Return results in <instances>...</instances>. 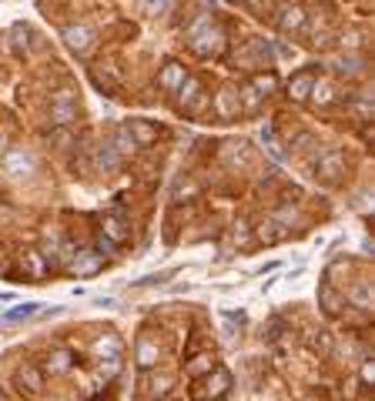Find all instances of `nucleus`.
Wrapping results in <instances>:
<instances>
[{
	"mask_svg": "<svg viewBox=\"0 0 375 401\" xmlns=\"http://www.w3.org/2000/svg\"><path fill=\"white\" fill-rule=\"evenodd\" d=\"M71 364H74V354L67 348H57V351H51V358L40 364V371L44 375H51V378H57V375H67L71 371Z\"/></svg>",
	"mask_w": 375,
	"mask_h": 401,
	"instance_id": "18",
	"label": "nucleus"
},
{
	"mask_svg": "<svg viewBox=\"0 0 375 401\" xmlns=\"http://www.w3.org/2000/svg\"><path fill=\"white\" fill-rule=\"evenodd\" d=\"M37 308L40 304H34V301H27V304H17L13 311L0 314V325H17V321H30V318H37Z\"/></svg>",
	"mask_w": 375,
	"mask_h": 401,
	"instance_id": "27",
	"label": "nucleus"
},
{
	"mask_svg": "<svg viewBox=\"0 0 375 401\" xmlns=\"http://www.w3.org/2000/svg\"><path fill=\"white\" fill-rule=\"evenodd\" d=\"M117 167H121V154H117V150L111 148V140H107V144L97 148V171H101V174H114Z\"/></svg>",
	"mask_w": 375,
	"mask_h": 401,
	"instance_id": "25",
	"label": "nucleus"
},
{
	"mask_svg": "<svg viewBox=\"0 0 375 401\" xmlns=\"http://www.w3.org/2000/svg\"><path fill=\"white\" fill-rule=\"evenodd\" d=\"M311 84H315V74H311V71H298V74L288 80V97L295 100V104H305L311 94Z\"/></svg>",
	"mask_w": 375,
	"mask_h": 401,
	"instance_id": "19",
	"label": "nucleus"
},
{
	"mask_svg": "<svg viewBox=\"0 0 375 401\" xmlns=\"http://www.w3.org/2000/svg\"><path fill=\"white\" fill-rule=\"evenodd\" d=\"M285 234H288V227H285L282 221H275V217H265L258 225V231H255V238H258L261 244H278V241H285Z\"/></svg>",
	"mask_w": 375,
	"mask_h": 401,
	"instance_id": "22",
	"label": "nucleus"
},
{
	"mask_svg": "<svg viewBox=\"0 0 375 401\" xmlns=\"http://www.w3.org/2000/svg\"><path fill=\"white\" fill-rule=\"evenodd\" d=\"M232 4H234V0H232Z\"/></svg>",
	"mask_w": 375,
	"mask_h": 401,
	"instance_id": "41",
	"label": "nucleus"
},
{
	"mask_svg": "<svg viewBox=\"0 0 375 401\" xmlns=\"http://www.w3.org/2000/svg\"><path fill=\"white\" fill-rule=\"evenodd\" d=\"M101 234L117 248V244H128L131 241V225L121 217V214H104L101 217Z\"/></svg>",
	"mask_w": 375,
	"mask_h": 401,
	"instance_id": "9",
	"label": "nucleus"
},
{
	"mask_svg": "<svg viewBox=\"0 0 375 401\" xmlns=\"http://www.w3.org/2000/svg\"><path fill=\"white\" fill-rule=\"evenodd\" d=\"M184 40L198 57H218L225 50V30L211 20V13H198L191 24L184 27Z\"/></svg>",
	"mask_w": 375,
	"mask_h": 401,
	"instance_id": "1",
	"label": "nucleus"
},
{
	"mask_svg": "<svg viewBox=\"0 0 375 401\" xmlns=\"http://www.w3.org/2000/svg\"><path fill=\"white\" fill-rule=\"evenodd\" d=\"M232 234H234V241H238V244H245V238H248V225H245V221H238Z\"/></svg>",
	"mask_w": 375,
	"mask_h": 401,
	"instance_id": "39",
	"label": "nucleus"
},
{
	"mask_svg": "<svg viewBox=\"0 0 375 401\" xmlns=\"http://www.w3.org/2000/svg\"><path fill=\"white\" fill-rule=\"evenodd\" d=\"M309 100L315 104V107H328V104H335L338 100V84L335 80H328V77H315Z\"/></svg>",
	"mask_w": 375,
	"mask_h": 401,
	"instance_id": "12",
	"label": "nucleus"
},
{
	"mask_svg": "<svg viewBox=\"0 0 375 401\" xmlns=\"http://www.w3.org/2000/svg\"><path fill=\"white\" fill-rule=\"evenodd\" d=\"M64 40L74 54H88L94 47V40H97V30L91 24H71L64 27Z\"/></svg>",
	"mask_w": 375,
	"mask_h": 401,
	"instance_id": "8",
	"label": "nucleus"
},
{
	"mask_svg": "<svg viewBox=\"0 0 375 401\" xmlns=\"http://www.w3.org/2000/svg\"><path fill=\"white\" fill-rule=\"evenodd\" d=\"M309 348L315 351V354H332V335L328 331H309Z\"/></svg>",
	"mask_w": 375,
	"mask_h": 401,
	"instance_id": "33",
	"label": "nucleus"
},
{
	"mask_svg": "<svg viewBox=\"0 0 375 401\" xmlns=\"http://www.w3.org/2000/svg\"><path fill=\"white\" fill-rule=\"evenodd\" d=\"M345 301H352L355 308L369 311V308H372V285H369V281H359V285H355V288L345 294Z\"/></svg>",
	"mask_w": 375,
	"mask_h": 401,
	"instance_id": "29",
	"label": "nucleus"
},
{
	"mask_svg": "<svg viewBox=\"0 0 375 401\" xmlns=\"http://www.w3.org/2000/svg\"><path fill=\"white\" fill-rule=\"evenodd\" d=\"M248 4H261V0H248Z\"/></svg>",
	"mask_w": 375,
	"mask_h": 401,
	"instance_id": "40",
	"label": "nucleus"
},
{
	"mask_svg": "<svg viewBox=\"0 0 375 401\" xmlns=\"http://www.w3.org/2000/svg\"><path fill=\"white\" fill-rule=\"evenodd\" d=\"M349 111L359 117V121H372V97L369 94H355L349 100Z\"/></svg>",
	"mask_w": 375,
	"mask_h": 401,
	"instance_id": "31",
	"label": "nucleus"
},
{
	"mask_svg": "<svg viewBox=\"0 0 375 401\" xmlns=\"http://www.w3.org/2000/svg\"><path fill=\"white\" fill-rule=\"evenodd\" d=\"M238 150H225V161L232 164V167H251V154H248V144H234Z\"/></svg>",
	"mask_w": 375,
	"mask_h": 401,
	"instance_id": "36",
	"label": "nucleus"
},
{
	"mask_svg": "<svg viewBox=\"0 0 375 401\" xmlns=\"http://www.w3.org/2000/svg\"><path fill=\"white\" fill-rule=\"evenodd\" d=\"M27 34H30L27 27H11V34H7V40H11V50L17 54V57H24V54H27V40H24Z\"/></svg>",
	"mask_w": 375,
	"mask_h": 401,
	"instance_id": "35",
	"label": "nucleus"
},
{
	"mask_svg": "<svg viewBox=\"0 0 375 401\" xmlns=\"http://www.w3.org/2000/svg\"><path fill=\"white\" fill-rule=\"evenodd\" d=\"M64 401H67V398H64Z\"/></svg>",
	"mask_w": 375,
	"mask_h": 401,
	"instance_id": "42",
	"label": "nucleus"
},
{
	"mask_svg": "<svg viewBox=\"0 0 375 401\" xmlns=\"http://www.w3.org/2000/svg\"><path fill=\"white\" fill-rule=\"evenodd\" d=\"M128 131H131V138L138 140V148H144V144H155V140H157V127L148 124V121H128Z\"/></svg>",
	"mask_w": 375,
	"mask_h": 401,
	"instance_id": "26",
	"label": "nucleus"
},
{
	"mask_svg": "<svg viewBox=\"0 0 375 401\" xmlns=\"http://www.w3.org/2000/svg\"><path fill=\"white\" fill-rule=\"evenodd\" d=\"M178 107L184 114H198L205 107V84L198 77H191V74L184 77V84L178 88Z\"/></svg>",
	"mask_w": 375,
	"mask_h": 401,
	"instance_id": "4",
	"label": "nucleus"
},
{
	"mask_svg": "<svg viewBox=\"0 0 375 401\" xmlns=\"http://www.w3.org/2000/svg\"><path fill=\"white\" fill-rule=\"evenodd\" d=\"M211 111H215V117H218V121H232V117H238V114H242V104H238V90H234V88H221L218 94H215V104H211Z\"/></svg>",
	"mask_w": 375,
	"mask_h": 401,
	"instance_id": "10",
	"label": "nucleus"
},
{
	"mask_svg": "<svg viewBox=\"0 0 375 401\" xmlns=\"http://www.w3.org/2000/svg\"><path fill=\"white\" fill-rule=\"evenodd\" d=\"M375 381V364H372V358H365L362 361V385H372Z\"/></svg>",
	"mask_w": 375,
	"mask_h": 401,
	"instance_id": "38",
	"label": "nucleus"
},
{
	"mask_svg": "<svg viewBox=\"0 0 375 401\" xmlns=\"http://www.w3.org/2000/svg\"><path fill=\"white\" fill-rule=\"evenodd\" d=\"M91 351H94V358L97 361H107V358H121V338H117L114 331H107V335H101V338L91 345Z\"/></svg>",
	"mask_w": 375,
	"mask_h": 401,
	"instance_id": "20",
	"label": "nucleus"
},
{
	"mask_svg": "<svg viewBox=\"0 0 375 401\" xmlns=\"http://www.w3.org/2000/svg\"><path fill=\"white\" fill-rule=\"evenodd\" d=\"M134 361L141 371H151L157 361H161V348H157V341L151 338H138V348H134Z\"/></svg>",
	"mask_w": 375,
	"mask_h": 401,
	"instance_id": "15",
	"label": "nucleus"
},
{
	"mask_svg": "<svg viewBox=\"0 0 375 401\" xmlns=\"http://www.w3.org/2000/svg\"><path fill=\"white\" fill-rule=\"evenodd\" d=\"M20 271L27 277H44L51 268H47V261H44V254L37 248H24L20 251Z\"/></svg>",
	"mask_w": 375,
	"mask_h": 401,
	"instance_id": "17",
	"label": "nucleus"
},
{
	"mask_svg": "<svg viewBox=\"0 0 375 401\" xmlns=\"http://www.w3.org/2000/svg\"><path fill=\"white\" fill-rule=\"evenodd\" d=\"M101 268H104V254H97V251H74V258H71V264L64 271L74 277H91Z\"/></svg>",
	"mask_w": 375,
	"mask_h": 401,
	"instance_id": "5",
	"label": "nucleus"
},
{
	"mask_svg": "<svg viewBox=\"0 0 375 401\" xmlns=\"http://www.w3.org/2000/svg\"><path fill=\"white\" fill-rule=\"evenodd\" d=\"M228 388H232V371H228V368H215V371H208L205 381H201L191 395L198 401H215V398H221Z\"/></svg>",
	"mask_w": 375,
	"mask_h": 401,
	"instance_id": "2",
	"label": "nucleus"
},
{
	"mask_svg": "<svg viewBox=\"0 0 375 401\" xmlns=\"http://www.w3.org/2000/svg\"><path fill=\"white\" fill-rule=\"evenodd\" d=\"M144 388H148L151 398H165V395L174 388V375H168V371H157V375L144 378Z\"/></svg>",
	"mask_w": 375,
	"mask_h": 401,
	"instance_id": "24",
	"label": "nucleus"
},
{
	"mask_svg": "<svg viewBox=\"0 0 375 401\" xmlns=\"http://www.w3.org/2000/svg\"><path fill=\"white\" fill-rule=\"evenodd\" d=\"M238 104H242V111H248V114H255L261 107V94L255 88H251V84H242V88H238Z\"/></svg>",
	"mask_w": 375,
	"mask_h": 401,
	"instance_id": "30",
	"label": "nucleus"
},
{
	"mask_svg": "<svg viewBox=\"0 0 375 401\" xmlns=\"http://www.w3.org/2000/svg\"><path fill=\"white\" fill-rule=\"evenodd\" d=\"M44 381H47V375L40 371V364H24V368L17 371V385H20V391L37 395V391H44Z\"/></svg>",
	"mask_w": 375,
	"mask_h": 401,
	"instance_id": "16",
	"label": "nucleus"
},
{
	"mask_svg": "<svg viewBox=\"0 0 375 401\" xmlns=\"http://www.w3.org/2000/svg\"><path fill=\"white\" fill-rule=\"evenodd\" d=\"M51 121L57 127H67L71 121H78V100H74V90L61 88L51 100Z\"/></svg>",
	"mask_w": 375,
	"mask_h": 401,
	"instance_id": "3",
	"label": "nucleus"
},
{
	"mask_svg": "<svg viewBox=\"0 0 375 401\" xmlns=\"http://www.w3.org/2000/svg\"><path fill=\"white\" fill-rule=\"evenodd\" d=\"M51 144H57V148H71V144H74V134H71L67 127H57V131L51 134Z\"/></svg>",
	"mask_w": 375,
	"mask_h": 401,
	"instance_id": "37",
	"label": "nucleus"
},
{
	"mask_svg": "<svg viewBox=\"0 0 375 401\" xmlns=\"http://www.w3.org/2000/svg\"><path fill=\"white\" fill-rule=\"evenodd\" d=\"M248 84H251V88L258 90L261 97H268V94H272V90L278 88V77H275L272 71H268V74H255L251 80H248Z\"/></svg>",
	"mask_w": 375,
	"mask_h": 401,
	"instance_id": "34",
	"label": "nucleus"
},
{
	"mask_svg": "<svg viewBox=\"0 0 375 401\" xmlns=\"http://www.w3.org/2000/svg\"><path fill=\"white\" fill-rule=\"evenodd\" d=\"M319 308H322L328 318H338V314H342V308H345V294H342V291H335L328 281H325V285H319Z\"/></svg>",
	"mask_w": 375,
	"mask_h": 401,
	"instance_id": "13",
	"label": "nucleus"
},
{
	"mask_svg": "<svg viewBox=\"0 0 375 401\" xmlns=\"http://www.w3.org/2000/svg\"><path fill=\"white\" fill-rule=\"evenodd\" d=\"M328 67L335 71V74L342 77H355L365 71V57H359V54H345V57H335V61H328Z\"/></svg>",
	"mask_w": 375,
	"mask_h": 401,
	"instance_id": "23",
	"label": "nucleus"
},
{
	"mask_svg": "<svg viewBox=\"0 0 375 401\" xmlns=\"http://www.w3.org/2000/svg\"><path fill=\"white\" fill-rule=\"evenodd\" d=\"M184 77H188V71H184V64L178 61H168L165 67H161V77H157V84L165 90H178L184 84Z\"/></svg>",
	"mask_w": 375,
	"mask_h": 401,
	"instance_id": "21",
	"label": "nucleus"
},
{
	"mask_svg": "<svg viewBox=\"0 0 375 401\" xmlns=\"http://www.w3.org/2000/svg\"><path fill=\"white\" fill-rule=\"evenodd\" d=\"M171 4H174V0H138V11H141L144 17H165V13L171 11Z\"/></svg>",
	"mask_w": 375,
	"mask_h": 401,
	"instance_id": "32",
	"label": "nucleus"
},
{
	"mask_svg": "<svg viewBox=\"0 0 375 401\" xmlns=\"http://www.w3.org/2000/svg\"><path fill=\"white\" fill-rule=\"evenodd\" d=\"M34 167H37V161H34V154L24 148H13L4 154V171L11 177H27V174H34Z\"/></svg>",
	"mask_w": 375,
	"mask_h": 401,
	"instance_id": "7",
	"label": "nucleus"
},
{
	"mask_svg": "<svg viewBox=\"0 0 375 401\" xmlns=\"http://www.w3.org/2000/svg\"><path fill=\"white\" fill-rule=\"evenodd\" d=\"M315 174L322 177V181H338V177L345 174V154L342 150H325L319 164H315Z\"/></svg>",
	"mask_w": 375,
	"mask_h": 401,
	"instance_id": "11",
	"label": "nucleus"
},
{
	"mask_svg": "<svg viewBox=\"0 0 375 401\" xmlns=\"http://www.w3.org/2000/svg\"><path fill=\"white\" fill-rule=\"evenodd\" d=\"M305 20H309V13H305L302 4H285L282 11H278V17H275V24H278L282 34H302Z\"/></svg>",
	"mask_w": 375,
	"mask_h": 401,
	"instance_id": "6",
	"label": "nucleus"
},
{
	"mask_svg": "<svg viewBox=\"0 0 375 401\" xmlns=\"http://www.w3.org/2000/svg\"><path fill=\"white\" fill-rule=\"evenodd\" d=\"M111 148H114L121 157H128V154H134V150H138V140L131 138L128 124H121V127L114 131V138H111Z\"/></svg>",
	"mask_w": 375,
	"mask_h": 401,
	"instance_id": "28",
	"label": "nucleus"
},
{
	"mask_svg": "<svg viewBox=\"0 0 375 401\" xmlns=\"http://www.w3.org/2000/svg\"><path fill=\"white\" fill-rule=\"evenodd\" d=\"M218 364H215V354H208V351H198V354H191L188 361H184V375L191 378V381H201V378L208 375V371H215Z\"/></svg>",
	"mask_w": 375,
	"mask_h": 401,
	"instance_id": "14",
	"label": "nucleus"
}]
</instances>
